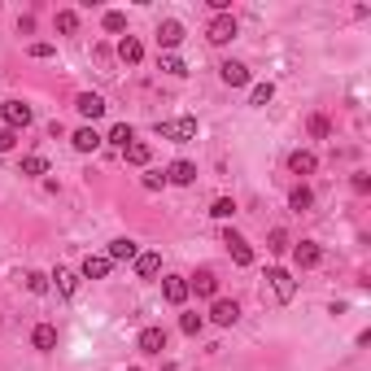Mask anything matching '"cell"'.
I'll return each mask as SVG.
<instances>
[{
    "label": "cell",
    "mask_w": 371,
    "mask_h": 371,
    "mask_svg": "<svg viewBox=\"0 0 371 371\" xmlns=\"http://www.w3.org/2000/svg\"><path fill=\"white\" fill-rule=\"evenodd\" d=\"M157 271H162V253H140L136 258V276L140 280H153Z\"/></svg>",
    "instance_id": "7402d4cb"
},
{
    "label": "cell",
    "mask_w": 371,
    "mask_h": 371,
    "mask_svg": "<svg viewBox=\"0 0 371 371\" xmlns=\"http://www.w3.org/2000/svg\"><path fill=\"white\" fill-rule=\"evenodd\" d=\"M288 171H293V175H315L319 171V157L310 149H293V153H288Z\"/></svg>",
    "instance_id": "4fadbf2b"
},
{
    "label": "cell",
    "mask_w": 371,
    "mask_h": 371,
    "mask_svg": "<svg viewBox=\"0 0 371 371\" xmlns=\"http://www.w3.org/2000/svg\"><path fill=\"white\" fill-rule=\"evenodd\" d=\"M162 70H166V74H188V66H184V61L175 57V53H166V57H162Z\"/></svg>",
    "instance_id": "e575fe53"
},
{
    "label": "cell",
    "mask_w": 371,
    "mask_h": 371,
    "mask_svg": "<svg viewBox=\"0 0 371 371\" xmlns=\"http://www.w3.org/2000/svg\"><path fill=\"white\" fill-rule=\"evenodd\" d=\"M118 57L127 61V66H136V61H144V44H140L136 35H123V40H118Z\"/></svg>",
    "instance_id": "ffe728a7"
},
{
    "label": "cell",
    "mask_w": 371,
    "mask_h": 371,
    "mask_svg": "<svg viewBox=\"0 0 371 371\" xmlns=\"http://www.w3.org/2000/svg\"><path fill=\"white\" fill-rule=\"evenodd\" d=\"M127 371H140V367H127Z\"/></svg>",
    "instance_id": "ab89813d"
},
{
    "label": "cell",
    "mask_w": 371,
    "mask_h": 371,
    "mask_svg": "<svg viewBox=\"0 0 371 371\" xmlns=\"http://www.w3.org/2000/svg\"><path fill=\"white\" fill-rule=\"evenodd\" d=\"M136 349H140V354H162V349H166V328H144V332L136 336Z\"/></svg>",
    "instance_id": "9c48e42d"
},
{
    "label": "cell",
    "mask_w": 371,
    "mask_h": 371,
    "mask_svg": "<svg viewBox=\"0 0 371 371\" xmlns=\"http://www.w3.org/2000/svg\"><path fill=\"white\" fill-rule=\"evenodd\" d=\"M271 96H276V84H271V79H267V84H253V92H249V105H258V109H262V105H271Z\"/></svg>",
    "instance_id": "cb8c5ba5"
},
{
    "label": "cell",
    "mask_w": 371,
    "mask_h": 371,
    "mask_svg": "<svg viewBox=\"0 0 371 371\" xmlns=\"http://www.w3.org/2000/svg\"><path fill=\"white\" fill-rule=\"evenodd\" d=\"M162 293H166V301H171V306H184V301H188V280H184V276H166Z\"/></svg>",
    "instance_id": "d6986e66"
},
{
    "label": "cell",
    "mask_w": 371,
    "mask_h": 371,
    "mask_svg": "<svg viewBox=\"0 0 371 371\" xmlns=\"http://www.w3.org/2000/svg\"><path fill=\"white\" fill-rule=\"evenodd\" d=\"M74 109H79V114H84L88 123H96V118L105 114V101H101L96 92H79V96H74Z\"/></svg>",
    "instance_id": "8fae6325"
},
{
    "label": "cell",
    "mask_w": 371,
    "mask_h": 371,
    "mask_svg": "<svg viewBox=\"0 0 371 371\" xmlns=\"http://www.w3.org/2000/svg\"><path fill=\"white\" fill-rule=\"evenodd\" d=\"M123 157H127L132 166H149V162H153V149H149L144 140H132V144L123 149Z\"/></svg>",
    "instance_id": "44dd1931"
},
{
    "label": "cell",
    "mask_w": 371,
    "mask_h": 371,
    "mask_svg": "<svg viewBox=\"0 0 371 371\" xmlns=\"http://www.w3.org/2000/svg\"><path fill=\"white\" fill-rule=\"evenodd\" d=\"M26 53L44 61V57H53V53H57V48H53V44H31V48H26Z\"/></svg>",
    "instance_id": "8d00e7d4"
},
{
    "label": "cell",
    "mask_w": 371,
    "mask_h": 371,
    "mask_svg": "<svg viewBox=\"0 0 371 371\" xmlns=\"http://www.w3.org/2000/svg\"><path fill=\"white\" fill-rule=\"evenodd\" d=\"M166 184H180V188L197 184V166L184 162V157H180V162H171V166H166Z\"/></svg>",
    "instance_id": "5bb4252c"
},
{
    "label": "cell",
    "mask_w": 371,
    "mask_h": 371,
    "mask_svg": "<svg viewBox=\"0 0 371 371\" xmlns=\"http://www.w3.org/2000/svg\"><path fill=\"white\" fill-rule=\"evenodd\" d=\"M288 205H293V210H310L315 205V192L306 188V184H297L293 192H288Z\"/></svg>",
    "instance_id": "d4e9b609"
},
{
    "label": "cell",
    "mask_w": 371,
    "mask_h": 371,
    "mask_svg": "<svg viewBox=\"0 0 371 371\" xmlns=\"http://www.w3.org/2000/svg\"><path fill=\"white\" fill-rule=\"evenodd\" d=\"M57 293L61 297H74V288H79V276H74V271H66V267H57Z\"/></svg>",
    "instance_id": "603a6c76"
},
{
    "label": "cell",
    "mask_w": 371,
    "mask_h": 371,
    "mask_svg": "<svg viewBox=\"0 0 371 371\" xmlns=\"http://www.w3.org/2000/svg\"><path fill=\"white\" fill-rule=\"evenodd\" d=\"M267 284H271V293H276V301H293L297 297V280H293V271H284V267H271Z\"/></svg>",
    "instance_id": "6da1fadb"
},
{
    "label": "cell",
    "mask_w": 371,
    "mask_h": 371,
    "mask_svg": "<svg viewBox=\"0 0 371 371\" xmlns=\"http://www.w3.org/2000/svg\"><path fill=\"white\" fill-rule=\"evenodd\" d=\"M236 31H240V26H236L232 13H214V22L205 26V40H210V44H232Z\"/></svg>",
    "instance_id": "3957f363"
},
{
    "label": "cell",
    "mask_w": 371,
    "mask_h": 371,
    "mask_svg": "<svg viewBox=\"0 0 371 371\" xmlns=\"http://www.w3.org/2000/svg\"><path fill=\"white\" fill-rule=\"evenodd\" d=\"M157 136H162V140H175V144H188V140H197V118L157 123Z\"/></svg>",
    "instance_id": "7a4b0ae2"
},
{
    "label": "cell",
    "mask_w": 371,
    "mask_h": 371,
    "mask_svg": "<svg viewBox=\"0 0 371 371\" xmlns=\"http://www.w3.org/2000/svg\"><path fill=\"white\" fill-rule=\"evenodd\" d=\"M354 192H371V180H367V175H354Z\"/></svg>",
    "instance_id": "f35d334b"
},
{
    "label": "cell",
    "mask_w": 371,
    "mask_h": 371,
    "mask_svg": "<svg viewBox=\"0 0 371 371\" xmlns=\"http://www.w3.org/2000/svg\"><path fill=\"white\" fill-rule=\"evenodd\" d=\"M109 262H136L140 258V249H136V240L132 236H118V240H109Z\"/></svg>",
    "instance_id": "30bf717a"
},
{
    "label": "cell",
    "mask_w": 371,
    "mask_h": 371,
    "mask_svg": "<svg viewBox=\"0 0 371 371\" xmlns=\"http://www.w3.org/2000/svg\"><path fill=\"white\" fill-rule=\"evenodd\" d=\"M188 293H197V297H214V293H219V276H214L210 267H201L197 276L188 280Z\"/></svg>",
    "instance_id": "52a82bcc"
},
{
    "label": "cell",
    "mask_w": 371,
    "mask_h": 371,
    "mask_svg": "<svg viewBox=\"0 0 371 371\" xmlns=\"http://www.w3.org/2000/svg\"><path fill=\"white\" fill-rule=\"evenodd\" d=\"M293 262H297L301 271H310V267L324 262V249H319L315 240H301V245H293Z\"/></svg>",
    "instance_id": "ba28073f"
},
{
    "label": "cell",
    "mask_w": 371,
    "mask_h": 371,
    "mask_svg": "<svg viewBox=\"0 0 371 371\" xmlns=\"http://www.w3.org/2000/svg\"><path fill=\"white\" fill-rule=\"evenodd\" d=\"M223 245H228V253H232V262L236 267H253V249H249V240L240 236V232H223Z\"/></svg>",
    "instance_id": "5b68a950"
},
{
    "label": "cell",
    "mask_w": 371,
    "mask_h": 371,
    "mask_svg": "<svg viewBox=\"0 0 371 371\" xmlns=\"http://www.w3.org/2000/svg\"><path fill=\"white\" fill-rule=\"evenodd\" d=\"M210 319H214L219 328H232L236 319H240V306L228 301V297H214V306H210Z\"/></svg>",
    "instance_id": "8992f818"
},
{
    "label": "cell",
    "mask_w": 371,
    "mask_h": 371,
    "mask_svg": "<svg viewBox=\"0 0 371 371\" xmlns=\"http://www.w3.org/2000/svg\"><path fill=\"white\" fill-rule=\"evenodd\" d=\"M101 22H105V31H109V35H123V31H127V13H118V9H109V13H105Z\"/></svg>",
    "instance_id": "4316f807"
},
{
    "label": "cell",
    "mask_w": 371,
    "mask_h": 371,
    "mask_svg": "<svg viewBox=\"0 0 371 371\" xmlns=\"http://www.w3.org/2000/svg\"><path fill=\"white\" fill-rule=\"evenodd\" d=\"M22 175H48V162L40 153H31V157H22Z\"/></svg>",
    "instance_id": "f546056e"
},
{
    "label": "cell",
    "mask_w": 371,
    "mask_h": 371,
    "mask_svg": "<svg viewBox=\"0 0 371 371\" xmlns=\"http://www.w3.org/2000/svg\"><path fill=\"white\" fill-rule=\"evenodd\" d=\"M109 271H114V262H109L105 253H88L84 258V280H105Z\"/></svg>",
    "instance_id": "2e32d148"
},
{
    "label": "cell",
    "mask_w": 371,
    "mask_h": 371,
    "mask_svg": "<svg viewBox=\"0 0 371 371\" xmlns=\"http://www.w3.org/2000/svg\"><path fill=\"white\" fill-rule=\"evenodd\" d=\"M13 144H18V132H9V127H5V132H0V153H9Z\"/></svg>",
    "instance_id": "74e56055"
},
{
    "label": "cell",
    "mask_w": 371,
    "mask_h": 371,
    "mask_svg": "<svg viewBox=\"0 0 371 371\" xmlns=\"http://www.w3.org/2000/svg\"><path fill=\"white\" fill-rule=\"evenodd\" d=\"M22 284H26V293H48V276H40V271H26V276H22Z\"/></svg>",
    "instance_id": "f1b7e54d"
},
{
    "label": "cell",
    "mask_w": 371,
    "mask_h": 371,
    "mask_svg": "<svg viewBox=\"0 0 371 371\" xmlns=\"http://www.w3.org/2000/svg\"><path fill=\"white\" fill-rule=\"evenodd\" d=\"M105 140H109V144H118V149H127V144L136 140V132H132L127 123H118V127H109V136H105Z\"/></svg>",
    "instance_id": "484cf974"
},
{
    "label": "cell",
    "mask_w": 371,
    "mask_h": 371,
    "mask_svg": "<svg viewBox=\"0 0 371 371\" xmlns=\"http://www.w3.org/2000/svg\"><path fill=\"white\" fill-rule=\"evenodd\" d=\"M144 188H149V192H157V188H166V175H162V171H153V175H144Z\"/></svg>",
    "instance_id": "d590c367"
},
{
    "label": "cell",
    "mask_w": 371,
    "mask_h": 371,
    "mask_svg": "<svg viewBox=\"0 0 371 371\" xmlns=\"http://www.w3.org/2000/svg\"><path fill=\"white\" fill-rule=\"evenodd\" d=\"M57 31H61V35H74V31H79V13L74 9H61L57 13Z\"/></svg>",
    "instance_id": "83f0119b"
},
{
    "label": "cell",
    "mask_w": 371,
    "mask_h": 371,
    "mask_svg": "<svg viewBox=\"0 0 371 371\" xmlns=\"http://www.w3.org/2000/svg\"><path fill=\"white\" fill-rule=\"evenodd\" d=\"M31 345H35L40 354L57 349V328H53V324H35V328H31Z\"/></svg>",
    "instance_id": "e0dca14e"
},
{
    "label": "cell",
    "mask_w": 371,
    "mask_h": 371,
    "mask_svg": "<svg viewBox=\"0 0 371 371\" xmlns=\"http://www.w3.org/2000/svg\"><path fill=\"white\" fill-rule=\"evenodd\" d=\"M219 79H223L228 88H245V84H249V66H240V61H223V66H219Z\"/></svg>",
    "instance_id": "9a60e30c"
},
{
    "label": "cell",
    "mask_w": 371,
    "mask_h": 371,
    "mask_svg": "<svg viewBox=\"0 0 371 371\" xmlns=\"http://www.w3.org/2000/svg\"><path fill=\"white\" fill-rule=\"evenodd\" d=\"M184 35H188L184 22H175V18H166L162 26H157V44H162V48H180V44H184Z\"/></svg>",
    "instance_id": "7c38bea8"
},
{
    "label": "cell",
    "mask_w": 371,
    "mask_h": 371,
    "mask_svg": "<svg viewBox=\"0 0 371 371\" xmlns=\"http://www.w3.org/2000/svg\"><path fill=\"white\" fill-rule=\"evenodd\" d=\"M70 144H74L79 153H96V149H101V144H105V136H96L92 127H79V132L70 136Z\"/></svg>",
    "instance_id": "ac0fdd59"
},
{
    "label": "cell",
    "mask_w": 371,
    "mask_h": 371,
    "mask_svg": "<svg viewBox=\"0 0 371 371\" xmlns=\"http://www.w3.org/2000/svg\"><path fill=\"white\" fill-rule=\"evenodd\" d=\"M201 328H205V319H201V315H184V319H180V332H184V336H197Z\"/></svg>",
    "instance_id": "d6a6232c"
},
{
    "label": "cell",
    "mask_w": 371,
    "mask_h": 371,
    "mask_svg": "<svg viewBox=\"0 0 371 371\" xmlns=\"http://www.w3.org/2000/svg\"><path fill=\"white\" fill-rule=\"evenodd\" d=\"M271 253H288V232L284 228H276V232H271V245H267Z\"/></svg>",
    "instance_id": "836d02e7"
},
{
    "label": "cell",
    "mask_w": 371,
    "mask_h": 371,
    "mask_svg": "<svg viewBox=\"0 0 371 371\" xmlns=\"http://www.w3.org/2000/svg\"><path fill=\"white\" fill-rule=\"evenodd\" d=\"M210 214H214V219H232L236 214V201L232 197H219L214 205H210Z\"/></svg>",
    "instance_id": "1f68e13d"
},
{
    "label": "cell",
    "mask_w": 371,
    "mask_h": 371,
    "mask_svg": "<svg viewBox=\"0 0 371 371\" xmlns=\"http://www.w3.org/2000/svg\"><path fill=\"white\" fill-rule=\"evenodd\" d=\"M0 118H5V127H9V132H22V127H31V123H35L31 105H22V101H5V105H0Z\"/></svg>",
    "instance_id": "277c9868"
},
{
    "label": "cell",
    "mask_w": 371,
    "mask_h": 371,
    "mask_svg": "<svg viewBox=\"0 0 371 371\" xmlns=\"http://www.w3.org/2000/svg\"><path fill=\"white\" fill-rule=\"evenodd\" d=\"M306 132H310L315 140H324V136L332 132V127H328V118H324V114H310V123H306Z\"/></svg>",
    "instance_id": "4dcf8cb0"
}]
</instances>
